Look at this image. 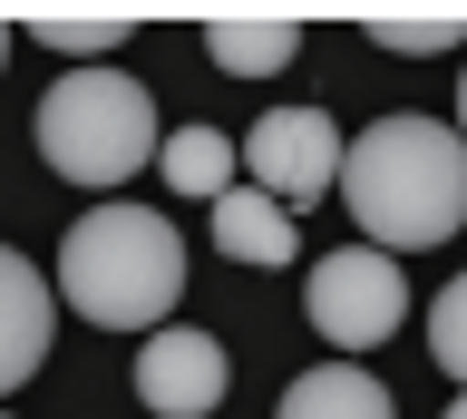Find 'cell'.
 <instances>
[{"mask_svg":"<svg viewBox=\"0 0 467 419\" xmlns=\"http://www.w3.org/2000/svg\"><path fill=\"white\" fill-rule=\"evenodd\" d=\"M204 59L224 68V79H283L302 59V30L292 20H214L204 30Z\"/></svg>","mask_w":467,"mask_h":419,"instance_id":"30bf717a","label":"cell"},{"mask_svg":"<svg viewBox=\"0 0 467 419\" xmlns=\"http://www.w3.org/2000/svg\"><path fill=\"white\" fill-rule=\"evenodd\" d=\"M273 419H400V410H389V390H379L360 361H321V371H302V381L283 390Z\"/></svg>","mask_w":467,"mask_h":419,"instance_id":"9c48e42d","label":"cell"},{"mask_svg":"<svg viewBox=\"0 0 467 419\" xmlns=\"http://www.w3.org/2000/svg\"><path fill=\"white\" fill-rule=\"evenodd\" d=\"M214 244H224L234 264H254V273H273V264H292V215L263 195V185H224L214 195Z\"/></svg>","mask_w":467,"mask_h":419,"instance_id":"ba28073f","label":"cell"},{"mask_svg":"<svg viewBox=\"0 0 467 419\" xmlns=\"http://www.w3.org/2000/svg\"><path fill=\"white\" fill-rule=\"evenodd\" d=\"M214 400H224V341H214V331L166 322V331H146V341H137V410L204 419Z\"/></svg>","mask_w":467,"mask_h":419,"instance_id":"8992f818","label":"cell"},{"mask_svg":"<svg viewBox=\"0 0 467 419\" xmlns=\"http://www.w3.org/2000/svg\"><path fill=\"white\" fill-rule=\"evenodd\" d=\"M341 205L350 225L389 254L448 244L467 225V137L438 118H379L341 147Z\"/></svg>","mask_w":467,"mask_h":419,"instance_id":"6da1fadb","label":"cell"},{"mask_svg":"<svg viewBox=\"0 0 467 419\" xmlns=\"http://www.w3.org/2000/svg\"><path fill=\"white\" fill-rule=\"evenodd\" d=\"M49 331H58V283L0 244V400L49 361Z\"/></svg>","mask_w":467,"mask_h":419,"instance_id":"52a82bcc","label":"cell"},{"mask_svg":"<svg viewBox=\"0 0 467 419\" xmlns=\"http://www.w3.org/2000/svg\"><path fill=\"white\" fill-rule=\"evenodd\" d=\"M341 127L321 118V108H263L254 137H244V185H263L273 205H321L331 185H341Z\"/></svg>","mask_w":467,"mask_h":419,"instance_id":"5b68a950","label":"cell"},{"mask_svg":"<svg viewBox=\"0 0 467 419\" xmlns=\"http://www.w3.org/2000/svg\"><path fill=\"white\" fill-rule=\"evenodd\" d=\"M448 419H467V390H458V400H448Z\"/></svg>","mask_w":467,"mask_h":419,"instance_id":"2e32d148","label":"cell"},{"mask_svg":"<svg viewBox=\"0 0 467 419\" xmlns=\"http://www.w3.org/2000/svg\"><path fill=\"white\" fill-rule=\"evenodd\" d=\"M429 361L467 390V273H448V283H438V302H429Z\"/></svg>","mask_w":467,"mask_h":419,"instance_id":"4fadbf2b","label":"cell"},{"mask_svg":"<svg viewBox=\"0 0 467 419\" xmlns=\"http://www.w3.org/2000/svg\"><path fill=\"white\" fill-rule=\"evenodd\" d=\"M234 166H244V156H234L224 127H175L166 137V185L175 195H204V205H214V195L234 185Z\"/></svg>","mask_w":467,"mask_h":419,"instance_id":"8fae6325","label":"cell"},{"mask_svg":"<svg viewBox=\"0 0 467 419\" xmlns=\"http://www.w3.org/2000/svg\"><path fill=\"white\" fill-rule=\"evenodd\" d=\"M370 49H389V59H438V49H467L458 20H370Z\"/></svg>","mask_w":467,"mask_h":419,"instance_id":"5bb4252c","label":"cell"},{"mask_svg":"<svg viewBox=\"0 0 467 419\" xmlns=\"http://www.w3.org/2000/svg\"><path fill=\"white\" fill-rule=\"evenodd\" d=\"M458 137H467V79H458Z\"/></svg>","mask_w":467,"mask_h":419,"instance_id":"9a60e30c","label":"cell"},{"mask_svg":"<svg viewBox=\"0 0 467 419\" xmlns=\"http://www.w3.org/2000/svg\"><path fill=\"white\" fill-rule=\"evenodd\" d=\"M175 293H185V235L156 205L108 195L58 235V302H78L108 331H166Z\"/></svg>","mask_w":467,"mask_h":419,"instance_id":"7a4b0ae2","label":"cell"},{"mask_svg":"<svg viewBox=\"0 0 467 419\" xmlns=\"http://www.w3.org/2000/svg\"><path fill=\"white\" fill-rule=\"evenodd\" d=\"M302 312H312V331H321L341 361L379 351V341L409 322L400 254H379V244H341V254H321V264H312V283H302Z\"/></svg>","mask_w":467,"mask_h":419,"instance_id":"277c9868","label":"cell"},{"mask_svg":"<svg viewBox=\"0 0 467 419\" xmlns=\"http://www.w3.org/2000/svg\"><path fill=\"white\" fill-rule=\"evenodd\" d=\"M39 156H49V176L117 195L137 166H156V98L127 68H68L39 98Z\"/></svg>","mask_w":467,"mask_h":419,"instance_id":"3957f363","label":"cell"},{"mask_svg":"<svg viewBox=\"0 0 467 419\" xmlns=\"http://www.w3.org/2000/svg\"><path fill=\"white\" fill-rule=\"evenodd\" d=\"M0 59H10V20H0Z\"/></svg>","mask_w":467,"mask_h":419,"instance_id":"e0dca14e","label":"cell"},{"mask_svg":"<svg viewBox=\"0 0 467 419\" xmlns=\"http://www.w3.org/2000/svg\"><path fill=\"white\" fill-rule=\"evenodd\" d=\"M0 419H10V410H0Z\"/></svg>","mask_w":467,"mask_h":419,"instance_id":"ac0fdd59","label":"cell"},{"mask_svg":"<svg viewBox=\"0 0 467 419\" xmlns=\"http://www.w3.org/2000/svg\"><path fill=\"white\" fill-rule=\"evenodd\" d=\"M29 39L58 49V59H78V68H108L117 49L137 39V20H29Z\"/></svg>","mask_w":467,"mask_h":419,"instance_id":"7c38bea8","label":"cell"}]
</instances>
